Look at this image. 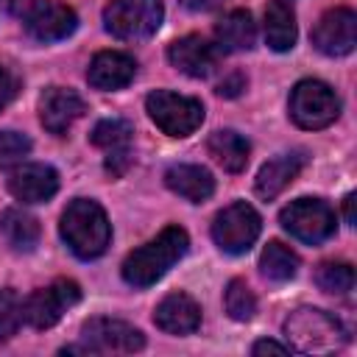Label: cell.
Here are the masks:
<instances>
[{"label":"cell","mask_w":357,"mask_h":357,"mask_svg":"<svg viewBox=\"0 0 357 357\" xmlns=\"http://www.w3.org/2000/svg\"><path fill=\"white\" fill-rule=\"evenodd\" d=\"M190 248V237L181 226L162 229L151 243L131 251L123 262V279L131 287H151L156 284Z\"/></svg>","instance_id":"6da1fadb"},{"label":"cell","mask_w":357,"mask_h":357,"mask_svg":"<svg viewBox=\"0 0 357 357\" xmlns=\"http://www.w3.org/2000/svg\"><path fill=\"white\" fill-rule=\"evenodd\" d=\"M59 231L78 259H95L109 248L112 226L103 206L92 198H75L67 204Z\"/></svg>","instance_id":"7a4b0ae2"},{"label":"cell","mask_w":357,"mask_h":357,"mask_svg":"<svg viewBox=\"0 0 357 357\" xmlns=\"http://www.w3.org/2000/svg\"><path fill=\"white\" fill-rule=\"evenodd\" d=\"M284 335L290 349L307 351V354L337 351L346 343V332L337 324V318L315 307H301L290 312V318L284 321Z\"/></svg>","instance_id":"3957f363"},{"label":"cell","mask_w":357,"mask_h":357,"mask_svg":"<svg viewBox=\"0 0 357 357\" xmlns=\"http://www.w3.org/2000/svg\"><path fill=\"white\" fill-rule=\"evenodd\" d=\"M162 0H112L103 8V25L112 36L137 42L156 33L162 25Z\"/></svg>","instance_id":"277c9868"},{"label":"cell","mask_w":357,"mask_h":357,"mask_svg":"<svg viewBox=\"0 0 357 357\" xmlns=\"http://www.w3.org/2000/svg\"><path fill=\"white\" fill-rule=\"evenodd\" d=\"M337 114H340V100H337V95L329 84L307 78V81H298L293 86V92H290V117L298 128H307V131L326 128L337 120Z\"/></svg>","instance_id":"5b68a950"},{"label":"cell","mask_w":357,"mask_h":357,"mask_svg":"<svg viewBox=\"0 0 357 357\" xmlns=\"http://www.w3.org/2000/svg\"><path fill=\"white\" fill-rule=\"evenodd\" d=\"M148 117L167 137H190L204 123V106L198 98L176 95L170 89H156L145 98Z\"/></svg>","instance_id":"8992f818"},{"label":"cell","mask_w":357,"mask_h":357,"mask_svg":"<svg viewBox=\"0 0 357 357\" xmlns=\"http://www.w3.org/2000/svg\"><path fill=\"white\" fill-rule=\"evenodd\" d=\"M282 226L301 243L318 245L335 234V212L321 198H296L279 212Z\"/></svg>","instance_id":"52a82bcc"},{"label":"cell","mask_w":357,"mask_h":357,"mask_svg":"<svg viewBox=\"0 0 357 357\" xmlns=\"http://www.w3.org/2000/svg\"><path fill=\"white\" fill-rule=\"evenodd\" d=\"M259 231H262V220L257 209L245 201L229 204L223 212L215 215V223H212V237L218 248L226 254H245L257 243Z\"/></svg>","instance_id":"ba28073f"},{"label":"cell","mask_w":357,"mask_h":357,"mask_svg":"<svg viewBox=\"0 0 357 357\" xmlns=\"http://www.w3.org/2000/svg\"><path fill=\"white\" fill-rule=\"evenodd\" d=\"M81 351L92 354H134L145 346V335L117 318H92L81 326Z\"/></svg>","instance_id":"9c48e42d"},{"label":"cell","mask_w":357,"mask_h":357,"mask_svg":"<svg viewBox=\"0 0 357 357\" xmlns=\"http://www.w3.org/2000/svg\"><path fill=\"white\" fill-rule=\"evenodd\" d=\"M81 301V287L73 279H56L50 287L31 293L22 301V318L33 329H50L61 321L64 310Z\"/></svg>","instance_id":"30bf717a"},{"label":"cell","mask_w":357,"mask_h":357,"mask_svg":"<svg viewBox=\"0 0 357 357\" xmlns=\"http://www.w3.org/2000/svg\"><path fill=\"white\" fill-rule=\"evenodd\" d=\"M312 45L324 56H346L357 45V14L346 6L326 11L312 28Z\"/></svg>","instance_id":"8fae6325"},{"label":"cell","mask_w":357,"mask_h":357,"mask_svg":"<svg viewBox=\"0 0 357 357\" xmlns=\"http://www.w3.org/2000/svg\"><path fill=\"white\" fill-rule=\"evenodd\" d=\"M25 28L33 39L39 42H59L67 39L78 28V17L70 6L56 3V0H36L25 11Z\"/></svg>","instance_id":"7c38bea8"},{"label":"cell","mask_w":357,"mask_h":357,"mask_svg":"<svg viewBox=\"0 0 357 357\" xmlns=\"http://www.w3.org/2000/svg\"><path fill=\"white\" fill-rule=\"evenodd\" d=\"M84 112H86L84 98L64 86H50L39 98V120L50 134H64Z\"/></svg>","instance_id":"4fadbf2b"},{"label":"cell","mask_w":357,"mask_h":357,"mask_svg":"<svg viewBox=\"0 0 357 357\" xmlns=\"http://www.w3.org/2000/svg\"><path fill=\"white\" fill-rule=\"evenodd\" d=\"M59 190V173L50 165L31 162L8 176V192L22 204H42Z\"/></svg>","instance_id":"5bb4252c"},{"label":"cell","mask_w":357,"mask_h":357,"mask_svg":"<svg viewBox=\"0 0 357 357\" xmlns=\"http://www.w3.org/2000/svg\"><path fill=\"white\" fill-rule=\"evenodd\" d=\"M167 59L178 73H184L190 78H206L218 64V50L204 36L190 33V36L176 39L167 47Z\"/></svg>","instance_id":"9a60e30c"},{"label":"cell","mask_w":357,"mask_h":357,"mask_svg":"<svg viewBox=\"0 0 357 357\" xmlns=\"http://www.w3.org/2000/svg\"><path fill=\"white\" fill-rule=\"evenodd\" d=\"M153 324L167 335H192L201 326V307L187 293H170L156 304Z\"/></svg>","instance_id":"2e32d148"},{"label":"cell","mask_w":357,"mask_h":357,"mask_svg":"<svg viewBox=\"0 0 357 357\" xmlns=\"http://www.w3.org/2000/svg\"><path fill=\"white\" fill-rule=\"evenodd\" d=\"M134 75H137V61L128 53H120V50L98 53L89 61V70H86V81L95 89H103V92H112V89H120V86L131 84Z\"/></svg>","instance_id":"e0dca14e"},{"label":"cell","mask_w":357,"mask_h":357,"mask_svg":"<svg viewBox=\"0 0 357 357\" xmlns=\"http://www.w3.org/2000/svg\"><path fill=\"white\" fill-rule=\"evenodd\" d=\"M301 167H304V153H298V151H293V153H279V156L268 159V162L259 167L257 181H254L257 195L265 198V201H273V198L301 173Z\"/></svg>","instance_id":"ac0fdd59"},{"label":"cell","mask_w":357,"mask_h":357,"mask_svg":"<svg viewBox=\"0 0 357 357\" xmlns=\"http://www.w3.org/2000/svg\"><path fill=\"white\" fill-rule=\"evenodd\" d=\"M165 184L176 195H181V198H187L192 204H201L215 192V178L201 165H173V167H167Z\"/></svg>","instance_id":"d6986e66"},{"label":"cell","mask_w":357,"mask_h":357,"mask_svg":"<svg viewBox=\"0 0 357 357\" xmlns=\"http://www.w3.org/2000/svg\"><path fill=\"white\" fill-rule=\"evenodd\" d=\"M296 14L287 0H268L265 6V42L271 50L284 53L296 45Z\"/></svg>","instance_id":"ffe728a7"},{"label":"cell","mask_w":357,"mask_h":357,"mask_svg":"<svg viewBox=\"0 0 357 357\" xmlns=\"http://www.w3.org/2000/svg\"><path fill=\"white\" fill-rule=\"evenodd\" d=\"M215 39H218V47L220 50H229V53L251 50L254 42H257V25H254V20H251L248 11L237 8V11H229L215 25Z\"/></svg>","instance_id":"44dd1931"},{"label":"cell","mask_w":357,"mask_h":357,"mask_svg":"<svg viewBox=\"0 0 357 357\" xmlns=\"http://www.w3.org/2000/svg\"><path fill=\"white\" fill-rule=\"evenodd\" d=\"M206 148H209V153L215 156V162H218L223 170H229V173H240V170H245V165H248L251 145H248V139H245L243 134H237V131H231V128L215 131V134L209 137Z\"/></svg>","instance_id":"7402d4cb"},{"label":"cell","mask_w":357,"mask_h":357,"mask_svg":"<svg viewBox=\"0 0 357 357\" xmlns=\"http://www.w3.org/2000/svg\"><path fill=\"white\" fill-rule=\"evenodd\" d=\"M0 231L17 251H33V245L39 243V223L22 209H6L0 215Z\"/></svg>","instance_id":"603a6c76"},{"label":"cell","mask_w":357,"mask_h":357,"mask_svg":"<svg viewBox=\"0 0 357 357\" xmlns=\"http://www.w3.org/2000/svg\"><path fill=\"white\" fill-rule=\"evenodd\" d=\"M259 271L262 276H268L271 282H290L296 273H298V254L279 243V240H271L265 248H262V257H259Z\"/></svg>","instance_id":"cb8c5ba5"},{"label":"cell","mask_w":357,"mask_h":357,"mask_svg":"<svg viewBox=\"0 0 357 357\" xmlns=\"http://www.w3.org/2000/svg\"><path fill=\"white\" fill-rule=\"evenodd\" d=\"M131 134H134V128H131L128 120L109 117V120H100V123L92 128L89 139H92V145H98V148H103V151L109 153V151H123V148H128Z\"/></svg>","instance_id":"d4e9b609"},{"label":"cell","mask_w":357,"mask_h":357,"mask_svg":"<svg viewBox=\"0 0 357 357\" xmlns=\"http://www.w3.org/2000/svg\"><path fill=\"white\" fill-rule=\"evenodd\" d=\"M315 284L324 293L343 296V293H349L354 287V268L346 265V262H324L315 271Z\"/></svg>","instance_id":"484cf974"},{"label":"cell","mask_w":357,"mask_h":357,"mask_svg":"<svg viewBox=\"0 0 357 357\" xmlns=\"http://www.w3.org/2000/svg\"><path fill=\"white\" fill-rule=\"evenodd\" d=\"M226 312L234 321H251L257 312V296L243 279H231L226 287Z\"/></svg>","instance_id":"4316f807"},{"label":"cell","mask_w":357,"mask_h":357,"mask_svg":"<svg viewBox=\"0 0 357 357\" xmlns=\"http://www.w3.org/2000/svg\"><path fill=\"white\" fill-rule=\"evenodd\" d=\"M22 324V298L14 287L0 290V343L11 340Z\"/></svg>","instance_id":"83f0119b"},{"label":"cell","mask_w":357,"mask_h":357,"mask_svg":"<svg viewBox=\"0 0 357 357\" xmlns=\"http://www.w3.org/2000/svg\"><path fill=\"white\" fill-rule=\"evenodd\" d=\"M31 153V139L20 131H0V167H11Z\"/></svg>","instance_id":"f1b7e54d"},{"label":"cell","mask_w":357,"mask_h":357,"mask_svg":"<svg viewBox=\"0 0 357 357\" xmlns=\"http://www.w3.org/2000/svg\"><path fill=\"white\" fill-rule=\"evenodd\" d=\"M20 89H22L20 75H17L8 64H0V112L20 95Z\"/></svg>","instance_id":"f546056e"},{"label":"cell","mask_w":357,"mask_h":357,"mask_svg":"<svg viewBox=\"0 0 357 357\" xmlns=\"http://www.w3.org/2000/svg\"><path fill=\"white\" fill-rule=\"evenodd\" d=\"M128 165H131V151H128V148H123V151H109V156H106V170H109L112 176H123Z\"/></svg>","instance_id":"4dcf8cb0"},{"label":"cell","mask_w":357,"mask_h":357,"mask_svg":"<svg viewBox=\"0 0 357 357\" xmlns=\"http://www.w3.org/2000/svg\"><path fill=\"white\" fill-rule=\"evenodd\" d=\"M240 89H245V78L240 73H234L231 78L218 84V95H223V98H234V95H240Z\"/></svg>","instance_id":"1f68e13d"},{"label":"cell","mask_w":357,"mask_h":357,"mask_svg":"<svg viewBox=\"0 0 357 357\" xmlns=\"http://www.w3.org/2000/svg\"><path fill=\"white\" fill-rule=\"evenodd\" d=\"M251 351H254V354H287V351H290V346L276 343V340H257Z\"/></svg>","instance_id":"d6a6232c"},{"label":"cell","mask_w":357,"mask_h":357,"mask_svg":"<svg viewBox=\"0 0 357 357\" xmlns=\"http://www.w3.org/2000/svg\"><path fill=\"white\" fill-rule=\"evenodd\" d=\"M226 0H181V6L187 8V11H215V8H220Z\"/></svg>","instance_id":"836d02e7"},{"label":"cell","mask_w":357,"mask_h":357,"mask_svg":"<svg viewBox=\"0 0 357 357\" xmlns=\"http://www.w3.org/2000/svg\"><path fill=\"white\" fill-rule=\"evenodd\" d=\"M33 3H36V0H3L6 11L14 14V17H25V11H28Z\"/></svg>","instance_id":"e575fe53"},{"label":"cell","mask_w":357,"mask_h":357,"mask_svg":"<svg viewBox=\"0 0 357 357\" xmlns=\"http://www.w3.org/2000/svg\"><path fill=\"white\" fill-rule=\"evenodd\" d=\"M346 223H354V192L346 195Z\"/></svg>","instance_id":"d590c367"}]
</instances>
